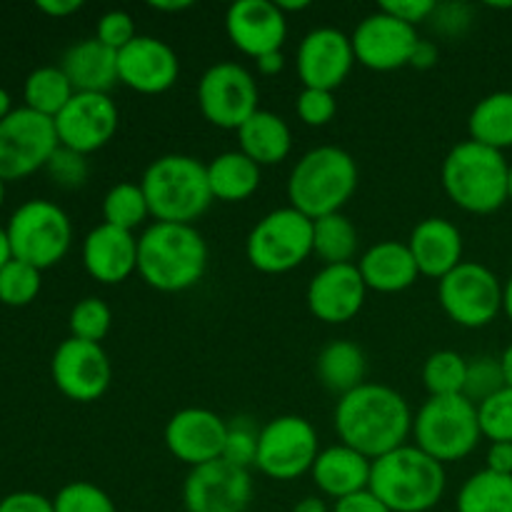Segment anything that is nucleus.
Masks as SVG:
<instances>
[{
    "label": "nucleus",
    "mask_w": 512,
    "mask_h": 512,
    "mask_svg": "<svg viewBox=\"0 0 512 512\" xmlns=\"http://www.w3.org/2000/svg\"><path fill=\"white\" fill-rule=\"evenodd\" d=\"M70 338L88 340V343H100L105 335L110 333V325H113V313H110L108 303H103L100 298H83L73 305L70 310Z\"/></svg>",
    "instance_id": "38"
},
{
    "label": "nucleus",
    "mask_w": 512,
    "mask_h": 512,
    "mask_svg": "<svg viewBox=\"0 0 512 512\" xmlns=\"http://www.w3.org/2000/svg\"><path fill=\"white\" fill-rule=\"evenodd\" d=\"M438 300L460 328H485L503 313V283L488 265L463 260L438 280Z\"/></svg>",
    "instance_id": "10"
},
{
    "label": "nucleus",
    "mask_w": 512,
    "mask_h": 512,
    "mask_svg": "<svg viewBox=\"0 0 512 512\" xmlns=\"http://www.w3.org/2000/svg\"><path fill=\"white\" fill-rule=\"evenodd\" d=\"M83 265L98 283H125L138 273V238L108 223L95 225L83 240Z\"/></svg>",
    "instance_id": "23"
},
{
    "label": "nucleus",
    "mask_w": 512,
    "mask_h": 512,
    "mask_svg": "<svg viewBox=\"0 0 512 512\" xmlns=\"http://www.w3.org/2000/svg\"><path fill=\"white\" fill-rule=\"evenodd\" d=\"M253 475L228 460L190 468L183 483L185 512H248L253 503Z\"/></svg>",
    "instance_id": "15"
},
{
    "label": "nucleus",
    "mask_w": 512,
    "mask_h": 512,
    "mask_svg": "<svg viewBox=\"0 0 512 512\" xmlns=\"http://www.w3.org/2000/svg\"><path fill=\"white\" fill-rule=\"evenodd\" d=\"M228 423L208 408H183L165 425V445L170 455L190 468H200L223 458Z\"/></svg>",
    "instance_id": "19"
},
{
    "label": "nucleus",
    "mask_w": 512,
    "mask_h": 512,
    "mask_svg": "<svg viewBox=\"0 0 512 512\" xmlns=\"http://www.w3.org/2000/svg\"><path fill=\"white\" fill-rule=\"evenodd\" d=\"M180 60L173 45L153 35H138L118 53V80L143 95H160L175 85Z\"/></svg>",
    "instance_id": "21"
},
{
    "label": "nucleus",
    "mask_w": 512,
    "mask_h": 512,
    "mask_svg": "<svg viewBox=\"0 0 512 512\" xmlns=\"http://www.w3.org/2000/svg\"><path fill=\"white\" fill-rule=\"evenodd\" d=\"M358 63L355 60L353 40L338 28H313L298 45L295 65L303 80V88L330 90L348 80L350 70Z\"/></svg>",
    "instance_id": "18"
},
{
    "label": "nucleus",
    "mask_w": 512,
    "mask_h": 512,
    "mask_svg": "<svg viewBox=\"0 0 512 512\" xmlns=\"http://www.w3.org/2000/svg\"><path fill=\"white\" fill-rule=\"evenodd\" d=\"M368 285L358 265H323L308 285V308L318 320L328 325H343L363 310Z\"/></svg>",
    "instance_id": "22"
},
{
    "label": "nucleus",
    "mask_w": 512,
    "mask_h": 512,
    "mask_svg": "<svg viewBox=\"0 0 512 512\" xmlns=\"http://www.w3.org/2000/svg\"><path fill=\"white\" fill-rule=\"evenodd\" d=\"M3 200H5V180L0 178V205H3Z\"/></svg>",
    "instance_id": "61"
},
{
    "label": "nucleus",
    "mask_w": 512,
    "mask_h": 512,
    "mask_svg": "<svg viewBox=\"0 0 512 512\" xmlns=\"http://www.w3.org/2000/svg\"><path fill=\"white\" fill-rule=\"evenodd\" d=\"M275 5L288 15V13H298V10L310 8V0H298V3H290V0H275Z\"/></svg>",
    "instance_id": "58"
},
{
    "label": "nucleus",
    "mask_w": 512,
    "mask_h": 512,
    "mask_svg": "<svg viewBox=\"0 0 512 512\" xmlns=\"http://www.w3.org/2000/svg\"><path fill=\"white\" fill-rule=\"evenodd\" d=\"M468 130L475 143L500 153L512 148V90H498L478 100L468 118Z\"/></svg>",
    "instance_id": "31"
},
{
    "label": "nucleus",
    "mask_w": 512,
    "mask_h": 512,
    "mask_svg": "<svg viewBox=\"0 0 512 512\" xmlns=\"http://www.w3.org/2000/svg\"><path fill=\"white\" fill-rule=\"evenodd\" d=\"M440 58V50L433 40H418L413 50V58H410V68H418V70H428L438 63Z\"/></svg>",
    "instance_id": "51"
},
{
    "label": "nucleus",
    "mask_w": 512,
    "mask_h": 512,
    "mask_svg": "<svg viewBox=\"0 0 512 512\" xmlns=\"http://www.w3.org/2000/svg\"><path fill=\"white\" fill-rule=\"evenodd\" d=\"M470 23H473V13L465 3H438L435 13L428 20L430 28L438 35H445V38L463 35L470 28Z\"/></svg>",
    "instance_id": "46"
},
{
    "label": "nucleus",
    "mask_w": 512,
    "mask_h": 512,
    "mask_svg": "<svg viewBox=\"0 0 512 512\" xmlns=\"http://www.w3.org/2000/svg\"><path fill=\"white\" fill-rule=\"evenodd\" d=\"M505 388L503 368H500V358L493 355H480V358L468 360V373H465V388L463 395L470 403L480 405L495 393Z\"/></svg>",
    "instance_id": "39"
},
{
    "label": "nucleus",
    "mask_w": 512,
    "mask_h": 512,
    "mask_svg": "<svg viewBox=\"0 0 512 512\" xmlns=\"http://www.w3.org/2000/svg\"><path fill=\"white\" fill-rule=\"evenodd\" d=\"M35 8L40 10V13L50 15V18H70L73 13H78L80 8H83V3L80 0H38L35 3Z\"/></svg>",
    "instance_id": "52"
},
{
    "label": "nucleus",
    "mask_w": 512,
    "mask_h": 512,
    "mask_svg": "<svg viewBox=\"0 0 512 512\" xmlns=\"http://www.w3.org/2000/svg\"><path fill=\"white\" fill-rule=\"evenodd\" d=\"M508 203H512V163H510V193H508Z\"/></svg>",
    "instance_id": "62"
},
{
    "label": "nucleus",
    "mask_w": 512,
    "mask_h": 512,
    "mask_svg": "<svg viewBox=\"0 0 512 512\" xmlns=\"http://www.w3.org/2000/svg\"><path fill=\"white\" fill-rule=\"evenodd\" d=\"M350 40H353L355 60L360 65H365L368 70H378V73H390V70L410 65L420 38L418 28L378 8L360 20Z\"/></svg>",
    "instance_id": "17"
},
{
    "label": "nucleus",
    "mask_w": 512,
    "mask_h": 512,
    "mask_svg": "<svg viewBox=\"0 0 512 512\" xmlns=\"http://www.w3.org/2000/svg\"><path fill=\"white\" fill-rule=\"evenodd\" d=\"M258 438L260 428L250 418H238L228 423L223 460L250 470L255 465V458H258Z\"/></svg>",
    "instance_id": "42"
},
{
    "label": "nucleus",
    "mask_w": 512,
    "mask_h": 512,
    "mask_svg": "<svg viewBox=\"0 0 512 512\" xmlns=\"http://www.w3.org/2000/svg\"><path fill=\"white\" fill-rule=\"evenodd\" d=\"M260 165L240 150L215 155L208 163V183L213 200L220 203H243L260 188Z\"/></svg>",
    "instance_id": "29"
},
{
    "label": "nucleus",
    "mask_w": 512,
    "mask_h": 512,
    "mask_svg": "<svg viewBox=\"0 0 512 512\" xmlns=\"http://www.w3.org/2000/svg\"><path fill=\"white\" fill-rule=\"evenodd\" d=\"M53 123L58 143L88 158L115 138L120 113L108 93H75Z\"/></svg>",
    "instance_id": "16"
},
{
    "label": "nucleus",
    "mask_w": 512,
    "mask_h": 512,
    "mask_svg": "<svg viewBox=\"0 0 512 512\" xmlns=\"http://www.w3.org/2000/svg\"><path fill=\"white\" fill-rule=\"evenodd\" d=\"M225 30L235 48L248 58L283 50L288 38V15L275 0H238L225 13Z\"/></svg>",
    "instance_id": "20"
},
{
    "label": "nucleus",
    "mask_w": 512,
    "mask_h": 512,
    "mask_svg": "<svg viewBox=\"0 0 512 512\" xmlns=\"http://www.w3.org/2000/svg\"><path fill=\"white\" fill-rule=\"evenodd\" d=\"M503 313L508 315V320L512 323V275L508 278V283H503Z\"/></svg>",
    "instance_id": "60"
},
{
    "label": "nucleus",
    "mask_w": 512,
    "mask_h": 512,
    "mask_svg": "<svg viewBox=\"0 0 512 512\" xmlns=\"http://www.w3.org/2000/svg\"><path fill=\"white\" fill-rule=\"evenodd\" d=\"M95 38L103 45H108L110 50L120 53L125 45H130L138 38L133 15L125 13V10H108V13H103L98 18V25H95Z\"/></svg>",
    "instance_id": "45"
},
{
    "label": "nucleus",
    "mask_w": 512,
    "mask_h": 512,
    "mask_svg": "<svg viewBox=\"0 0 512 512\" xmlns=\"http://www.w3.org/2000/svg\"><path fill=\"white\" fill-rule=\"evenodd\" d=\"M40 270L23 260H10L0 270V303L10 308H25L33 303L40 293Z\"/></svg>",
    "instance_id": "37"
},
{
    "label": "nucleus",
    "mask_w": 512,
    "mask_h": 512,
    "mask_svg": "<svg viewBox=\"0 0 512 512\" xmlns=\"http://www.w3.org/2000/svg\"><path fill=\"white\" fill-rule=\"evenodd\" d=\"M293 512H333V508H328V503L320 495H305L303 500L295 503Z\"/></svg>",
    "instance_id": "54"
},
{
    "label": "nucleus",
    "mask_w": 512,
    "mask_h": 512,
    "mask_svg": "<svg viewBox=\"0 0 512 512\" xmlns=\"http://www.w3.org/2000/svg\"><path fill=\"white\" fill-rule=\"evenodd\" d=\"M45 170H48V175L53 178V183L65 190H75L80 188V185H85V180H88V173H90L85 155L63 148V145L55 150L53 158H50L48 165H45Z\"/></svg>",
    "instance_id": "44"
},
{
    "label": "nucleus",
    "mask_w": 512,
    "mask_h": 512,
    "mask_svg": "<svg viewBox=\"0 0 512 512\" xmlns=\"http://www.w3.org/2000/svg\"><path fill=\"white\" fill-rule=\"evenodd\" d=\"M440 180L445 195L460 210L490 215L508 203L510 163L500 150L463 140L445 155Z\"/></svg>",
    "instance_id": "3"
},
{
    "label": "nucleus",
    "mask_w": 512,
    "mask_h": 512,
    "mask_svg": "<svg viewBox=\"0 0 512 512\" xmlns=\"http://www.w3.org/2000/svg\"><path fill=\"white\" fill-rule=\"evenodd\" d=\"M358 190V163L338 145H318L300 155L288 178L290 208L310 220L340 213Z\"/></svg>",
    "instance_id": "4"
},
{
    "label": "nucleus",
    "mask_w": 512,
    "mask_h": 512,
    "mask_svg": "<svg viewBox=\"0 0 512 512\" xmlns=\"http://www.w3.org/2000/svg\"><path fill=\"white\" fill-rule=\"evenodd\" d=\"M413 418L408 400L398 390L383 383H363L340 395L333 423L340 443L378 460L408 445Z\"/></svg>",
    "instance_id": "1"
},
{
    "label": "nucleus",
    "mask_w": 512,
    "mask_h": 512,
    "mask_svg": "<svg viewBox=\"0 0 512 512\" xmlns=\"http://www.w3.org/2000/svg\"><path fill=\"white\" fill-rule=\"evenodd\" d=\"M418 273L425 278L443 280L450 270L463 263V233L445 218H425L408 238Z\"/></svg>",
    "instance_id": "24"
},
{
    "label": "nucleus",
    "mask_w": 512,
    "mask_h": 512,
    "mask_svg": "<svg viewBox=\"0 0 512 512\" xmlns=\"http://www.w3.org/2000/svg\"><path fill=\"white\" fill-rule=\"evenodd\" d=\"M445 465L418 445H403L373 460L368 490L393 512H428L443 500Z\"/></svg>",
    "instance_id": "6"
},
{
    "label": "nucleus",
    "mask_w": 512,
    "mask_h": 512,
    "mask_svg": "<svg viewBox=\"0 0 512 512\" xmlns=\"http://www.w3.org/2000/svg\"><path fill=\"white\" fill-rule=\"evenodd\" d=\"M255 65H258V73L260 75H278L280 70L285 68V55L283 50H275V53H265L260 55L258 60H255Z\"/></svg>",
    "instance_id": "53"
},
{
    "label": "nucleus",
    "mask_w": 512,
    "mask_h": 512,
    "mask_svg": "<svg viewBox=\"0 0 512 512\" xmlns=\"http://www.w3.org/2000/svg\"><path fill=\"white\" fill-rule=\"evenodd\" d=\"M458 512H512V475L480 470L470 475L455 500Z\"/></svg>",
    "instance_id": "33"
},
{
    "label": "nucleus",
    "mask_w": 512,
    "mask_h": 512,
    "mask_svg": "<svg viewBox=\"0 0 512 512\" xmlns=\"http://www.w3.org/2000/svg\"><path fill=\"white\" fill-rule=\"evenodd\" d=\"M8 240L15 260L43 273L68 255L73 243V223L58 203L33 198L15 208L8 220Z\"/></svg>",
    "instance_id": "8"
},
{
    "label": "nucleus",
    "mask_w": 512,
    "mask_h": 512,
    "mask_svg": "<svg viewBox=\"0 0 512 512\" xmlns=\"http://www.w3.org/2000/svg\"><path fill=\"white\" fill-rule=\"evenodd\" d=\"M485 468L500 475H512V443H490Z\"/></svg>",
    "instance_id": "50"
},
{
    "label": "nucleus",
    "mask_w": 512,
    "mask_h": 512,
    "mask_svg": "<svg viewBox=\"0 0 512 512\" xmlns=\"http://www.w3.org/2000/svg\"><path fill=\"white\" fill-rule=\"evenodd\" d=\"M333 512H393L378 495H373L370 490H360V493L348 495L343 500H335Z\"/></svg>",
    "instance_id": "49"
},
{
    "label": "nucleus",
    "mask_w": 512,
    "mask_h": 512,
    "mask_svg": "<svg viewBox=\"0 0 512 512\" xmlns=\"http://www.w3.org/2000/svg\"><path fill=\"white\" fill-rule=\"evenodd\" d=\"M318 455L320 443L313 423L300 415H280L260 428L255 468L265 478L288 483L310 473Z\"/></svg>",
    "instance_id": "12"
},
{
    "label": "nucleus",
    "mask_w": 512,
    "mask_h": 512,
    "mask_svg": "<svg viewBox=\"0 0 512 512\" xmlns=\"http://www.w3.org/2000/svg\"><path fill=\"white\" fill-rule=\"evenodd\" d=\"M260 100L255 75L245 65L223 63L210 65L198 83V105L210 125L223 130H238L255 113Z\"/></svg>",
    "instance_id": "13"
},
{
    "label": "nucleus",
    "mask_w": 512,
    "mask_h": 512,
    "mask_svg": "<svg viewBox=\"0 0 512 512\" xmlns=\"http://www.w3.org/2000/svg\"><path fill=\"white\" fill-rule=\"evenodd\" d=\"M0 512H55L53 500L33 490H18L0 500Z\"/></svg>",
    "instance_id": "48"
},
{
    "label": "nucleus",
    "mask_w": 512,
    "mask_h": 512,
    "mask_svg": "<svg viewBox=\"0 0 512 512\" xmlns=\"http://www.w3.org/2000/svg\"><path fill=\"white\" fill-rule=\"evenodd\" d=\"M435 5H438L435 0H385L378 8L385 10L388 15H393V18L418 28V25L428 23L430 15L435 13Z\"/></svg>",
    "instance_id": "47"
},
{
    "label": "nucleus",
    "mask_w": 512,
    "mask_h": 512,
    "mask_svg": "<svg viewBox=\"0 0 512 512\" xmlns=\"http://www.w3.org/2000/svg\"><path fill=\"white\" fill-rule=\"evenodd\" d=\"M55 512H118L113 498L88 480L63 485L53 498Z\"/></svg>",
    "instance_id": "40"
},
{
    "label": "nucleus",
    "mask_w": 512,
    "mask_h": 512,
    "mask_svg": "<svg viewBox=\"0 0 512 512\" xmlns=\"http://www.w3.org/2000/svg\"><path fill=\"white\" fill-rule=\"evenodd\" d=\"M478 420L483 438L490 443H512V388L505 385L500 393L480 403Z\"/></svg>",
    "instance_id": "41"
},
{
    "label": "nucleus",
    "mask_w": 512,
    "mask_h": 512,
    "mask_svg": "<svg viewBox=\"0 0 512 512\" xmlns=\"http://www.w3.org/2000/svg\"><path fill=\"white\" fill-rule=\"evenodd\" d=\"M150 215L158 223L193 225L213 203L208 165L193 155H160L140 178Z\"/></svg>",
    "instance_id": "5"
},
{
    "label": "nucleus",
    "mask_w": 512,
    "mask_h": 512,
    "mask_svg": "<svg viewBox=\"0 0 512 512\" xmlns=\"http://www.w3.org/2000/svg\"><path fill=\"white\" fill-rule=\"evenodd\" d=\"M73 95V85H70L68 75L60 70V65H43V68H35L33 73L25 78L23 85L25 108L35 110V113L45 115V118H55V115L70 103Z\"/></svg>",
    "instance_id": "34"
},
{
    "label": "nucleus",
    "mask_w": 512,
    "mask_h": 512,
    "mask_svg": "<svg viewBox=\"0 0 512 512\" xmlns=\"http://www.w3.org/2000/svg\"><path fill=\"white\" fill-rule=\"evenodd\" d=\"M500 368H503L505 385H508V388H512V343L503 350V355H500Z\"/></svg>",
    "instance_id": "57"
},
{
    "label": "nucleus",
    "mask_w": 512,
    "mask_h": 512,
    "mask_svg": "<svg viewBox=\"0 0 512 512\" xmlns=\"http://www.w3.org/2000/svg\"><path fill=\"white\" fill-rule=\"evenodd\" d=\"M365 353L353 340H333L320 350L315 360V373L325 390L335 395H345L365 383Z\"/></svg>",
    "instance_id": "30"
},
{
    "label": "nucleus",
    "mask_w": 512,
    "mask_h": 512,
    "mask_svg": "<svg viewBox=\"0 0 512 512\" xmlns=\"http://www.w3.org/2000/svg\"><path fill=\"white\" fill-rule=\"evenodd\" d=\"M468 360L455 350H438L423 365V385L430 398H450L463 395Z\"/></svg>",
    "instance_id": "36"
},
{
    "label": "nucleus",
    "mask_w": 512,
    "mask_h": 512,
    "mask_svg": "<svg viewBox=\"0 0 512 512\" xmlns=\"http://www.w3.org/2000/svg\"><path fill=\"white\" fill-rule=\"evenodd\" d=\"M245 255L260 273H290L313 255V220L290 205L270 210L248 233Z\"/></svg>",
    "instance_id": "9"
},
{
    "label": "nucleus",
    "mask_w": 512,
    "mask_h": 512,
    "mask_svg": "<svg viewBox=\"0 0 512 512\" xmlns=\"http://www.w3.org/2000/svg\"><path fill=\"white\" fill-rule=\"evenodd\" d=\"M150 8L158 10V13H180V10L193 8V3L190 0H153Z\"/></svg>",
    "instance_id": "55"
},
{
    "label": "nucleus",
    "mask_w": 512,
    "mask_h": 512,
    "mask_svg": "<svg viewBox=\"0 0 512 512\" xmlns=\"http://www.w3.org/2000/svg\"><path fill=\"white\" fill-rule=\"evenodd\" d=\"M358 245V228L348 215L333 213L313 220V255H318L323 265L353 263Z\"/></svg>",
    "instance_id": "32"
},
{
    "label": "nucleus",
    "mask_w": 512,
    "mask_h": 512,
    "mask_svg": "<svg viewBox=\"0 0 512 512\" xmlns=\"http://www.w3.org/2000/svg\"><path fill=\"white\" fill-rule=\"evenodd\" d=\"M148 215L150 208L140 183H118L105 193L103 223L133 233L148 220Z\"/></svg>",
    "instance_id": "35"
},
{
    "label": "nucleus",
    "mask_w": 512,
    "mask_h": 512,
    "mask_svg": "<svg viewBox=\"0 0 512 512\" xmlns=\"http://www.w3.org/2000/svg\"><path fill=\"white\" fill-rule=\"evenodd\" d=\"M355 265L368 290L388 295L408 290L420 275L408 243H398V240H380L370 245Z\"/></svg>",
    "instance_id": "27"
},
{
    "label": "nucleus",
    "mask_w": 512,
    "mask_h": 512,
    "mask_svg": "<svg viewBox=\"0 0 512 512\" xmlns=\"http://www.w3.org/2000/svg\"><path fill=\"white\" fill-rule=\"evenodd\" d=\"M50 375L60 393L75 403H95L113 380V365L100 343L68 338L55 348Z\"/></svg>",
    "instance_id": "14"
},
{
    "label": "nucleus",
    "mask_w": 512,
    "mask_h": 512,
    "mask_svg": "<svg viewBox=\"0 0 512 512\" xmlns=\"http://www.w3.org/2000/svg\"><path fill=\"white\" fill-rule=\"evenodd\" d=\"M235 133H238L240 153L248 155L260 168L283 163L293 150L290 125L273 110H255Z\"/></svg>",
    "instance_id": "28"
},
{
    "label": "nucleus",
    "mask_w": 512,
    "mask_h": 512,
    "mask_svg": "<svg viewBox=\"0 0 512 512\" xmlns=\"http://www.w3.org/2000/svg\"><path fill=\"white\" fill-rule=\"evenodd\" d=\"M13 260V250H10V240H8V230L0 228V270Z\"/></svg>",
    "instance_id": "56"
},
{
    "label": "nucleus",
    "mask_w": 512,
    "mask_h": 512,
    "mask_svg": "<svg viewBox=\"0 0 512 512\" xmlns=\"http://www.w3.org/2000/svg\"><path fill=\"white\" fill-rule=\"evenodd\" d=\"M413 440L443 465L465 460L483 440L478 405L465 395L428 398L413 418Z\"/></svg>",
    "instance_id": "7"
},
{
    "label": "nucleus",
    "mask_w": 512,
    "mask_h": 512,
    "mask_svg": "<svg viewBox=\"0 0 512 512\" xmlns=\"http://www.w3.org/2000/svg\"><path fill=\"white\" fill-rule=\"evenodd\" d=\"M208 270V243L195 225L158 223L138 238V275L160 293L195 288Z\"/></svg>",
    "instance_id": "2"
},
{
    "label": "nucleus",
    "mask_w": 512,
    "mask_h": 512,
    "mask_svg": "<svg viewBox=\"0 0 512 512\" xmlns=\"http://www.w3.org/2000/svg\"><path fill=\"white\" fill-rule=\"evenodd\" d=\"M60 148L53 118L30 108H15L0 120V178L5 183L23 180L48 165Z\"/></svg>",
    "instance_id": "11"
},
{
    "label": "nucleus",
    "mask_w": 512,
    "mask_h": 512,
    "mask_svg": "<svg viewBox=\"0 0 512 512\" xmlns=\"http://www.w3.org/2000/svg\"><path fill=\"white\" fill-rule=\"evenodd\" d=\"M295 113L310 128H323L338 113V100L330 90L303 88L295 98Z\"/></svg>",
    "instance_id": "43"
},
{
    "label": "nucleus",
    "mask_w": 512,
    "mask_h": 512,
    "mask_svg": "<svg viewBox=\"0 0 512 512\" xmlns=\"http://www.w3.org/2000/svg\"><path fill=\"white\" fill-rule=\"evenodd\" d=\"M60 70L68 75L75 93H110L118 80V53L98 38L70 45L60 58Z\"/></svg>",
    "instance_id": "26"
},
{
    "label": "nucleus",
    "mask_w": 512,
    "mask_h": 512,
    "mask_svg": "<svg viewBox=\"0 0 512 512\" xmlns=\"http://www.w3.org/2000/svg\"><path fill=\"white\" fill-rule=\"evenodd\" d=\"M370 470H373V460L365 458L358 450L348 448V445L338 443L320 450L313 470H310V478L325 498L343 500L348 495L360 493V490H368Z\"/></svg>",
    "instance_id": "25"
},
{
    "label": "nucleus",
    "mask_w": 512,
    "mask_h": 512,
    "mask_svg": "<svg viewBox=\"0 0 512 512\" xmlns=\"http://www.w3.org/2000/svg\"><path fill=\"white\" fill-rule=\"evenodd\" d=\"M13 98H10V93L5 88H0V120L8 118L10 113H13Z\"/></svg>",
    "instance_id": "59"
}]
</instances>
